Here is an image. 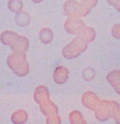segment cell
I'll list each match as a JSON object with an SVG mask.
<instances>
[{
	"mask_svg": "<svg viewBox=\"0 0 120 124\" xmlns=\"http://www.w3.org/2000/svg\"><path fill=\"white\" fill-rule=\"evenodd\" d=\"M100 100L95 94L91 91L85 93L82 98V103L86 107L94 111Z\"/></svg>",
	"mask_w": 120,
	"mask_h": 124,
	"instance_id": "4",
	"label": "cell"
},
{
	"mask_svg": "<svg viewBox=\"0 0 120 124\" xmlns=\"http://www.w3.org/2000/svg\"><path fill=\"white\" fill-rule=\"evenodd\" d=\"M7 64L14 73L19 77L25 76L29 71L24 53L13 52L7 58Z\"/></svg>",
	"mask_w": 120,
	"mask_h": 124,
	"instance_id": "1",
	"label": "cell"
},
{
	"mask_svg": "<svg viewBox=\"0 0 120 124\" xmlns=\"http://www.w3.org/2000/svg\"><path fill=\"white\" fill-rule=\"evenodd\" d=\"M120 106L116 101L108 100H100L94 112L98 119L105 121L115 116L120 110Z\"/></svg>",
	"mask_w": 120,
	"mask_h": 124,
	"instance_id": "2",
	"label": "cell"
},
{
	"mask_svg": "<svg viewBox=\"0 0 120 124\" xmlns=\"http://www.w3.org/2000/svg\"><path fill=\"white\" fill-rule=\"evenodd\" d=\"M40 39L44 44H49L53 39V33L50 29L46 28L41 30L40 33Z\"/></svg>",
	"mask_w": 120,
	"mask_h": 124,
	"instance_id": "11",
	"label": "cell"
},
{
	"mask_svg": "<svg viewBox=\"0 0 120 124\" xmlns=\"http://www.w3.org/2000/svg\"><path fill=\"white\" fill-rule=\"evenodd\" d=\"M11 119L15 124H23L27 121L28 115L24 110H18L12 114Z\"/></svg>",
	"mask_w": 120,
	"mask_h": 124,
	"instance_id": "9",
	"label": "cell"
},
{
	"mask_svg": "<svg viewBox=\"0 0 120 124\" xmlns=\"http://www.w3.org/2000/svg\"><path fill=\"white\" fill-rule=\"evenodd\" d=\"M69 118L70 123L72 124H82L86 123L80 112L77 111L72 112L70 115Z\"/></svg>",
	"mask_w": 120,
	"mask_h": 124,
	"instance_id": "12",
	"label": "cell"
},
{
	"mask_svg": "<svg viewBox=\"0 0 120 124\" xmlns=\"http://www.w3.org/2000/svg\"><path fill=\"white\" fill-rule=\"evenodd\" d=\"M40 109L42 113L47 117L48 124H60V119L58 116V109L50 100L40 105Z\"/></svg>",
	"mask_w": 120,
	"mask_h": 124,
	"instance_id": "3",
	"label": "cell"
},
{
	"mask_svg": "<svg viewBox=\"0 0 120 124\" xmlns=\"http://www.w3.org/2000/svg\"><path fill=\"white\" fill-rule=\"evenodd\" d=\"M34 97L36 102L40 105L48 101L49 98L48 89L44 85L39 86L35 89Z\"/></svg>",
	"mask_w": 120,
	"mask_h": 124,
	"instance_id": "6",
	"label": "cell"
},
{
	"mask_svg": "<svg viewBox=\"0 0 120 124\" xmlns=\"http://www.w3.org/2000/svg\"><path fill=\"white\" fill-rule=\"evenodd\" d=\"M42 0H37V2H40L42 1Z\"/></svg>",
	"mask_w": 120,
	"mask_h": 124,
	"instance_id": "16",
	"label": "cell"
},
{
	"mask_svg": "<svg viewBox=\"0 0 120 124\" xmlns=\"http://www.w3.org/2000/svg\"><path fill=\"white\" fill-rule=\"evenodd\" d=\"M106 79L116 93L120 95V70H115L112 71L108 74Z\"/></svg>",
	"mask_w": 120,
	"mask_h": 124,
	"instance_id": "5",
	"label": "cell"
},
{
	"mask_svg": "<svg viewBox=\"0 0 120 124\" xmlns=\"http://www.w3.org/2000/svg\"><path fill=\"white\" fill-rule=\"evenodd\" d=\"M29 47V41L23 36H19L17 40L11 46L14 52L24 53L27 51Z\"/></svg>",
	"mask_w": 120,
	"mask_h": 124,
	"instance_id": "8",
	"label": "cell"
},
{
	"mask_svg": "<svg viewBox=\"0 0 120 124\" xmlns=\"http://www.w3.org/2000/svg\"><path fill=\"white\" fill-rule=\"evenodd\" d=\"M9 8L14 12H19L23 8V4L20 0H10L9 2Z\"/></svg>",
	"mask_w": 120,
	"mask_h": 124,
	"instance_id": "14",
	"label": "cell"
},
{
	"mask_svg": "<svg viewBox=\"0 0 120 124\" xmlns=\"http://www.w3.org/2000/svg\"><path fill=\"white\" fill-rule=\"evenodd\" d=\"M68 75L69 71L64 66H59L54 71V81L57 84H64L66 82Z\"/></svg>",
	"mask_w": 120,
	"mask_h": 124,
	"instance_id": "7",
	"label": "cell"
},
{
	"mask_svg": "<svg viewBox=\"0 0 120 124\" xmlns=\"http://www.w3.org/2000/svg\"><path fill=\"white\" fill-rule=\"evenodd\" d=\"M30 21V17L27 14L20 13L17 15L16 22L18 25L20 26H26L28 24Z\"/></svg>",
	"mask_w": 120,
	"mask_h": 124,
	"instance_id": "13",
	"label": "cell"
},
{
	"mask_svg": "<svg viewBox=\"0 0 120 124\" xmlns=\"http://www.w3.org/2000/svg\"><path fill=\"white\" fill-rule=\"evenodd\" d=\"M17 38L18 35L17 33L13 32L6 31L2 33L0 39L3 44L11 46L17 40Z\"/></svg>",
	"mask_w": 120,
	"mask_h": 124,
	"instance_id": "10",
	"label": "cell"
},
{
	"mask_svg": "<svg viewBox=\"0 0 120 124\" xmlns=\"http://www.w3.org/2000/svg\"><path fill=\"white\" fill-rule=\"evenodd\" d=\"M114 118L115 119L116 122L120 124V109L118 113L116 114V115L114 117Z\"/></svg>",
	"mask_w": 120,
	"mask_h": 124,
	"instance_id": "15",
	"label": "cell"
}]
</instances>
